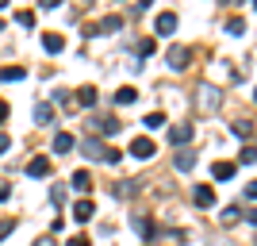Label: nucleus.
<instances>
[{
  "label": "nucleus",
  "mask_w": 257,
  "mask_h": 246,
  "mask_svg": "<svg viewBox=\"0 0 257 246\" xmlns=\"http://www.w3.org/2000/svg\"><path fill=\"white\" fill-rule=\"evenodd\" d=\"M196 108L204 112V116H215L219 108H223V89L204 81V85H196Z\"/></svg>",
  "instance_id": "obj_1"
},
{
  "label": "nucleus",
  "mask_w": 257,
  "mask_h": 246,
  "mask_svg": "<svg viewBox=\"0 0 257 246\" xmlns=\"http://www.w3.org/2000/svg\"><path fill=\"white\" fill-rule=\"evenodd\" d=\"M165 62H169V69H188V62H192V46H184V43H173L169 50H165Z\"/></svg>",
  "instance_id": "obj_2"
},
{
  "label": "nucleus",
  "mask_w": 257,
  "mask_h": 246,
  "mask_svg": "<svg viewBox=\"0 0 257 246\" xmlns=\"http://www.w3.org/2000/svg\"><path fill=\"white\" fill-rule=\"evenodd\" d=\"M88 131H92V139H96V135H119L123 123H119L115 116H92L88 119Z\"/></svg>",
  "instance_id": "obj_3"
},
{
  "label": "nucleus",
  "mask_w": 257,
  "mask_h": 246,
  "mask_svg": "<svg viewBox=\"0 0 257 246\" xmlns=\"http://www.w3.org/2000/svg\"><path fill=\"white\" fill-rule=\"evenodd\" d=\"M77 150H81L85 158H92V161H104V166H107V146H104V142H100V139H92V135L77 142Z\"/></svg>",
  "instance_id": "obj_4"
},
{
  "label": "nucleus",
  "mask_w": 257,
  "mask_h": 246,
  "mask_svg": "<svg viewBox=\"0 0 257 246\" xmlns=\"http://www.w3.org/2000/svg\"><path fill=\"white\" fill-rule=\"evenodd\" d=\"M131 154H135L139 161H150L154 154H158V146H154L150 135H135V139H131Z\"/></svg>",
  "instance_id": "obj_5"
},
{
  "label": "nucleus",
  "mask_w": 257,
  "mask_h": 246,
  "mask_svg": "<svg viewBox=\"0 0 257 246\" xmlns=\"http://www.w3.org/2000/svg\"><path fill=\"white\" fill-rule=\"evenodd\" d=\"M192 135H196V131L188 127V123H177V127H169V146H177V150H188Z\"/></svg>",
  "instance_id": "obj_6"
},
{
  "label": "nucleus",
  "mask_w": 257,
  "mask_h": 246,
  "mask_svg": "<svg viewBox=\"0 0 257 246\" xmlns=\"http://www.w3.org/2000/svg\"><path fill=\"white\" fill-rule=\"evenodd\" d=\"M192 204L196 208H215V189L211 185H196L192 189Z\"/></svg>",
  "instance_id": "obj_7"
},
{
  "label": "nucleus",
  "mask_w": 257,
  "mask_h": 246,
  "mask_svg": "<svg viewBox=\"0 0 257 246\" xmlns=\"http://www.w3.org/2000/svg\"><path fill=\"white\" fill-rule=\"evenodd\" d=\"M234 173H238L234 161H215V166H211V177H215V181H234Z\"/></svg>",
  "instance_id": "obj_8"
},
{
  "label": "nucleus",
  "mask_w": 257,
  "mask_h": 246,
  "mask_svg": "<svg viewBox=\"0 0 257 246\" xmlns=\"http://www.w3.org/2000/svg\"><path fill=\"white\" fill-rule=\"evenodd\" d=\"M173 166H177L181 173H192L196 170V154L192 150H177V154H173Z\"/></svg>",
  "instance_id": "obj_9"
},
{
  "label": "nucleus",
  "mask_w": 257,
  "mask_h": 246,
  "mask_svg": "<svg viewBox=\"0 0 257 246\" xmlns=\"http://www.w3.org/2000/svg\"><path fill=\"white\" fill-rule=\"evenodd\" d=\"M92 215H96V204H92V200H77L73 204V219H77V223H88Z\"/></svg>",
  "instance_id": "obj_10"
},
{
  "label": "nucleus",
  "mask_w": 257,
  "mask_h": 246,
  "mask_svg": "<svg viewBox=\"0 0 257 246\" xmlns=\"http://www.w3.org/2000/svg\"><path fill=\"white\" fill-rule=\"evenodd\" d=\"M46 173H50V158H46V154L27 161V177H46Z\"/></svg>",
  "instance_id": "obj_11"
},
{
  "label": "nucleus",
  "mask_w": 257,
  "mask_h": 246,
  "mask_svg": "<svg viewBox=\"0 0 257 246\" xmlns=\"http://www.w3.org/2000/svg\"><path fill=\"white\" fill-rule=\"evenodd\" d=\"M73 146H77V139L69 131H58V135H54V154H69Z\"/></svg>",
  "instance_id": "obj_12"
},
{
  "label": "nucleus",
  "mask_w": 257,
  "mask_h": 246,
  "mask_svg": "<svg viewBox=\"0 0 257 246\" xmlns=\"http://www.w3.org/2000/svg\"><path fill=\"white\" fill-rule=\"evenodd\" d=\"M154 31H158V35H173V31H177V16H173V12H161L158 23H154Z\"/></svg>",
  "instance_id": "obj_13"
},
{
  "label": "nucleus",
  "mask_w": 257,
  "mask_h": 246,
  "mask_svg": "<svg viewBox=\"0 0 257 246\" xmlns=\"http://www.w3.org/2000/svg\"><path fill=\"white\" fill-rule=\"evenodd\" d=\"M35 123H39V127H50L54 123V104H35Z\"/></svg>",
  "instance_id": "obj_14"
},
{
  "label": "nucleus",
  "mask_w": 257,
  "mask_h": 246,
  "mask_svg": "<svg viewBox=\"0 0 257 246\" xmlns=\"http://www.w3.org/2000/svg\"><path fill=\"white\" fill-rule=\"evenodd\" d=\"M77 100H81V108H96L100 93H96L92 85H81V89H77Z\"/></svg>",
  "instance_id": "obj_15"
},
{
  "label": "nucleus",
  "mask_w": 257,
  "mask_h": 246,
  "mask_svg": "<svg viewBox=\"0 0 257 246\" xmlns=\"http://www.w3.org/2000/svg\"><path fill=\"white\" fill-rule=\"evenodd\" d=\"M43 50L46 54H62L65 50V39H62V35H43Z\"/></svg>",
  "instance_id": "obj_16"
},
{
  "label": "nucleus",
  "mask_w": 257,
  "mask_h": 246,
  "mask_svg": "<svg viewBox=\"0 0 257 246\" xmlns=\"http://www.w3.org/2000/svg\"><path fill=\"white\" fill-rule=\"evenodd\" d=\"M230 131H234V135H238L242 142H249V139H253V123H249V119H238V123H234Z\"/></svg>",
  "instance_id": "obj_17"
},
{
  "label": "nucleus",
  "mask_w": 257,
  "mask_h": 246,
  "mask_svg": "<svg viewBox=\"0 0 257 246\" xmlns=\"http://www.w3.org/2000/svg\"><path fill=\"white\" fill-rule=\"evenodd\" d=\"M73 189H77V193H88V189H92V177H88V170H77V173H73Z\"/></svg>",
  "instance_id": "obj_18"
},
{
  "label": "nucleus",
  "mask_w": 257,
  "mask_h": 246,
  "mask_svg": "<svg viewBox=\"0 0 257 246\" xmlns=\"http://www.w3.org/2000/svg\"><path fill=\"white\" fill-rule=\"evenodd\" d=\"M139 189H142L139 181H119V185H115V196H119V200H127V196H135Z\"/></svg>",
  "instance_id": "obj_19"
},
{
  "label": "nucleus",
  "mask_w": 257,
  "mask_h": 246,
  "mask_svg": "<svg viewBox=\"0 0 257 246\" xmlns=\"http://www.w3.org/2000/svg\"><path fill=\"white\" fill-rule=\"evenodd\" d=\"M23 77H27L23 65H8V69H0V81H23Z\"/></svg>",
  "instance_id": "obj_20"
},
{
  "label": "nucleus",
  "mask_w": 257,
  "mask_h": 246,
  "mask_svg": "<svg viewBox=\"0 0 257 246\" xmlns=\"http://www.w3.org/2000/svg\"><path fill=\"white\" fill-rule=\"evenodd\" d=\"M135 100H139V93H135V85H123L115 93V104H135Z\"/></svg>",
  "instance_id": "obj_21"
},
{
  "label": "nucleus",
  "mask_w": 257,
  "mask_h": 246,
  "mask_svg": "<svg viewBox=\"0 0 257 246\" xmlns=\"http://www.w3.org/2000/svg\"><path fill=\"white\" fill-rule=\"evenodd\" d=\"M135 231H139L142 238H154V235H158V227H154V219H135Z\"/></svg>",
  "instance_id": "obj_22"
},
{
  "label": "nucleus",
  "mask_w": 257,
  "mask_h": 246,
  "mask_svg": "<svg viewBox=\"0 0 257 246\" xmlns=\"http://www.w3.org/2000/svg\"><path fill=\"white\" fill-rule=\"evenodd\" d=\"M226 35H246V20H242V16H230V20H226Z\"/></svg>",
  "instance_id": "obj_23"
},
{
  "label": "nucleus",
  "mask_w": 257,
  "mask_h": 246,
  "mask_svg": "<svg viewBox=\"0 0 257 246\" xmlns=\"http://www.w3.org/2000/svg\"><path fill=\"white\" fill-rule=\"evenodd\" d=\"M119 27H123V16H107V20L100 23L96 31H104V35H107V31H119Z\"/></svg>",
  "instance_id": "obj_24"
},
{
  "label": "nucleus",
  "mask_w": 257,
  "mask_h": 246,
  "mask_svg": "<svg viewBox=\"0 0 257 246\" xmlns=\"http://www.w3.org/2000/svg\"><path fill=\"white\" fill-rule=\"evenodd\" d=\"M238 158L246 161V166H253V161H257V146H253V142H246V146H242V154H238Z\"/></svg>",
  "instance_id": "obj_25"
},
{
  "label": "nucleus",
  "mask_w": 257,
  "mask_h": 246,
  "mask_svg": "<svg viewBox=\"0 0 257 246\" xmlns=\"http://www.w3.org/2000/svg\"><path fill=\"white\" fill-rule=\"evenodd\" d=\"M142 127H165V116H161V112H150V116L142 119Z\"/></svg>",
  "instance_id": "obj_26"
},
{
  "label": "nucleus",
  "mask_w": 257,
  "mask_h": 246,
  "mask_svg": "<svg viewBox=\"0 0 257 246\" xmlns=\"http://www.w3.org/2000/svg\"><path fill=\"white\" fill-rule=\"evenodd\" d=\"M238 219H242V212H238L234 204H226L223 208V223H238Z\"/></svg>",
  "instance_id": "obj_27"
},
{
  "label": "nucleus",
  "mask_w": 257,
  "mask_h": 246,
  "mask_svg": "<svg viewBox=\"0 0 257 246\" xmlns=\"http://www.w3.org/2000/svg\"><path fill=\"white\" fill-rule=\"evenodd\" d=\"M16 23H20V27H35V12H20Z\"/></svg>",
  "instance_id": "obj_28"
},
{
  "label": "nucleus",
  "mask_w": 257,
  "mask_h": 246,
  "mask_svg": "<svg viewBox=\"0 0 257 246\" xmlns=\"http://www.w3.org/2000/svg\"><path fill=\"white\" fill-rule=\"evenodd\" d=\"M150 54H154V39H142L139 43V58H150Z\"/></svg>",
  "instance_id": "obj_29"
},
{
  "label": "nucleus",
  "mask_w": 257,
  "mask_h": 246,
  "mask_svg": "<svg viewBox=\"0 0 257 246\" xmlns=\"http://www.w3.org/2000/svg\"><path fill=\"white\" fill-rule=\"evenodd\" d=\"M65 246H92V238H88V235H73Z\"/></svg>",
  "instance_id": "obj_30"
},
{
  "label": "nucleus",
  "mask_w": 257,
  "mask_h": 246,
  "mask_svg": "<svg viewBox=\"0 0 257 246\" xmlns=\"http://www.w3.org/2000/svg\"><path fill=\"white\" fill-rule=\"evenodd\" d=\"M12 227H16V219H0V238H8Z\"/></svg>",
  "instance_id": "obj_31"
},
{
  "label": "nucleus",
  "mask_w": 257,
  "mask_h": 246,
  "mask_svg": "<svg viewBox=\"0 0 257 246\" xmlns=\"http://www.w3.org/2000/svg\"><path fill=\"white\" fill-rule=\"evenodd\" d=\"M54 104H62V108H69V93H62V89H58V93H54Z\"/></svg>",
  "instance_id": "obj_32"
},
{
  "label": "nucleus",
  "mask_w": 257,
  "mask_h": 246,
  "mask_svg": "<svg viewBox=\"0 0 257 246\" xmlns=\"http://www.w3.org/2000/svg\"><path fill=\"white\" fill-rule=\"evenodd\" d=\"M242 193H246V200H257V181H249L246 189H242Z\"/></svg>",
  "instance_id": "obj_33"
},
{
  "label": "nucleus",
  "mask_w": 257,
  "mask_h": 246,
  "mask_svg": "<svg viewBox=\"0 0 257 246\" xmlns=\"http://www.w3.org/2000/svg\"><path fill=\"white\" fill-rule=\"evenodd\" d=\"M8 146H12V135H8V131H0V154H4Z\"/></svg>",
  "instance_id": "obj_34"
},
{
  "label": "nucleus",
  "mask_w": 257,
  "mask_h": 246,
  "mask_svg": "<svg viewBox=\"0 0 257 246\" xmlns=\"http://www.w3.org/2000/svg\"><path fill=\"white\" fill-rule=\"evenodd\" d=\"M211 246H234V242H230L226 235H215V238H211Z\"/></svg>",
  "instance_id": "obj_35"
},
{
  "label": "nucleus",
  "mask_w": 257,
  "mask_h": 246,
  "mask_svg": "<svg viewBox=\"0 0 257 246\" xmlns=\"http://www.w3.org/2000/svg\"><path fill=\"white\" fill-rule=\"evenodd\" d=\"M8 196H12V189H8V185H0V204L8 200Z\"/></svg>",
  "instance_id": "obj_36"
},
{
  "label": "nucleus",
  "mask_w": 257,
  "mask_h": 246,
  "mask_svg": "<svg viewBox=\"0 0 257 246\" xmlns=\"http://www.w3.org/2000/svg\"><path fill=\"white\" fill-rule=\"evenodd\" d=\"M35 246H54V238H46V235H43V238H35Z\"/></svg>",
  "instance_id": "obj_37"
},
{
  "label": "nucleus",
  "mask_w": 257,
  "mask_h": 246,
  "mask_svg": "<svg viewBox=\"0 0 257 246\" xmlns=\"http://www.w3.org/2000/svg\"><path fill=\"white\" fill-rule=\"evenodd\" d=\"M246 223H253V227H257V208H253V212H246Z\"/></svg>",
  "instance_id": "obj_38"
},
{
  "label": "nucleus",
  "mask_w": 257,
  "mask_h": 246,
  "mask_svg": "<svg viewBox=\"0 0 257 246\" xmlns=\"http://www.w3.org/2000/svg\"><path fill=\"white\" fill-rule=\"evenodd\" d=\"M4 119H8V104H0V123H4Z\"/></svg>",
  "instance_id": "obj_39"
},
{
  "label": "nucleus",
  "mask_w": 257,
  "mask_h": 246,
  "mask_svg": "<svg viewBox=\"0 0 257 246\" xmlns=\"http://www.w3.org/2000/svg\"><path fill=\"white\" fill-rule=\"evenodd\" d=\"M253 12H257V0H253Z\"/></svg>",
  "instance_id": "obj_40"
},
{
  "label": "nucleus",
  "mask_w": 257,
  "mask_h": 246,
  "mask_svg": "<svg viewBox=\"0 0 257 246\" xmlns=\"http://www.w3.org/2000/svg\"><path fill=\"white\" fill-rule=\"evenodd\" d=\"M253 104H257V93H253Z\"/></svg>",
  "instance_id": "obj_41"
}]
</instances>
